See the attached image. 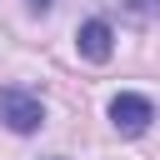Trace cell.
Wrapping results in <instances>:
<instances>
[{
    "instance_id": "6da1fadb",
    "label": "cell",
    "mask_w": 160,
    "mask_h": 160,
    "mask_svg": "<svg viewBox=\"0 0 160 160\" xmlns=\"http://www.w3.org/2000/svg\"><path fill=\"white\" fill-rule=\"evenodd\" d=\"M0 120H5L15 135H30V130H40V125H45V105H40L30 90L5 85V90H0Z\"/></svg>"
},
{
    "instance_id": "7a4b0ae2",
    "label": "cell",
    "mask_w": 160,
    "mask_h": 160,
    "mask_svg": "<svg viewBox=\"0 0 160 160\" xmlns=\"http://www.w3.org/2000/svg\"><path fill=\"white\" fill-rule=\"evenodd\" d=\"M150 120H155V105H150L145 95L125 90V95H115V100H110V125H115L120 135H145V130H150Z\"/></svg>"
},
{
    "instance_id": "3957f363",
    "label": "cell",
    "mask_w": 160,
    "mask_h": 160,
    "mask_svg": "<svg viewBox=\"0 0 160 160\" xmlns=\"http://www.w3.org/2000/svg\"><path fill=\"white\" fill-rule=\"evenodd\" d=\"M75 50L100 65V60H110V50H115V30H110L105 20H85V25L75 30Z\"/></svg>"
},
{
    "instance_id": "277c9868",
    "label": "cell",
    "mask_w": 160,
    "mask_h": 160,
    "mask_svg": "<svg viewBox=\"0 0 160 160\" xmlns=\"http://www.w3.org/2000/svg\"><path fill=\"white\" fill-rule=\"evenodd\" d=\"M50 5H55V0H30V10H35V15H45Z\"/></svg>"
}]
</instances>
